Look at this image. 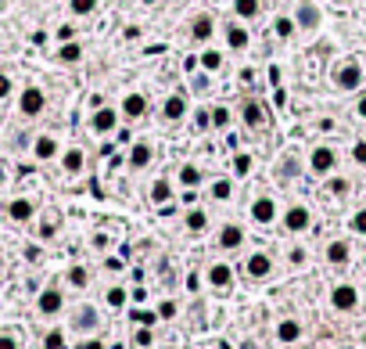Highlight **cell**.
<instances>
[{"label": "cell", "mask_w": 366, "mask_h": 349, "mask_svg": "<svg viewBox=\"0 0 366 349\" xmlns=\"http://www.w3.org/2000/svg\"><path fill=\"white\" fill-rule=\"evenodd\" d=\"M273 335L280 346H298L301 339H306V324H301L298 317H280L276 327H273Z\"/></svg>", "instance_id": "32"}, {"label": "cell", "mask_w": 366, "mask_h": 349, "mask_svg": "<svg viewBox=\"0 0 366 349\" xmlns=\"http://www.w3.org/2000/svg\"><path fill=\"white\" fill-rule=\"evenodd\" d=\"M183 231L190 238H205L212 231V216H208V205H198V202H190L187 209H183Z\"/></svg>", "instance_id": "27"}, {"label": "cell", "mask_w": 366, "mask_h": 349, "mask_svg": "<svg viewBox=\"0 0 366 349\" xmlns=\"http://www.w3.org/2000/svg\"><path fill=\"white\" fill-rule=\"evenodd\" d=\"M51 108V97H47V90H43L40 83H22L18 90H15V115H18V122H36L43 112Z\"/></svg>", "instance_id": "5"}, {"label": "cell", "mask_w": 366, "mask_h": 349, "mask_svg": "<svg viewBox=\"0 0 366 349\" xmlns=\"http://www.w3.org/2000/svg\"><path fill=\"white\" fill-rule=\"evenodd\" d=\"M155 310H158V320H172V317L180 314V306L172 302V299H165V302H158V306H155Z\"/></svg>", "instance_id": "52"}, {"label": "cell", "mask_w": 366, "mask_h": 349, "mask_svg": "<svg viewBox=\"0 0 366 349\" xmlns=\"http://www.w3.org/2000/svg\"><path fill=\"white\" fill-rule=\"evenodd\" d=\"M4 216L8 223H15V227H33L36 216H40V202L29 198V195H15L4 202Z\"/></svg>", "instance_id": "19"}, {"label": "cell", "mask_w": 366, "mask_h": 349, "mask_svg": "<svg viewBox=\"0 0 366 349\" xmlns=\"http://www.w3.org/2000/svg\"><path fill=\"white\" fill-rule=\"evenodd\" d=\"M284 259H288V266H291V270H301V266H306L309 263V249H306V245H288V252H284Z\"/></svg>", "instance_id": "44"}, {"label": "cell", "mask_w": 366, "mask_h": 349, "mask_svg": "<svg viewBox=\"0 0 366 349\" xmlns=\"http://www.w3.org/2000/svg\"><path fill=\"white\" fill-rule=\"evenodd\" d=\"M205 284L215 292V295H230L237 289V270L230 259H212L205 266Z\"/></svg>", "instance_id": "17"}, {"label": "cell", "mask_w": 366, "mask_h": 349, "mask_svg": "<svg viewBox=\"0 0 366 349\" xmlns=\"http://www.w3.org/2000/svg\"><path fill=\"white\" fill-rule=\"evenodd\" d=\"M119 115H122V122L126 127H140V122L155 112V101H151V94L144 90V87H129L122 97H119Z\"/></svg>", "instance_id": "9"}, {"label": "cell", "mask_w": 366, "mask_h": 349, "mask_svg": "<svg viewBox=\"0 0 366 349\" xmlns=\"http://www.w3.org/2000/svg\"><path fill=\"white\" fill-rule=\"evenodd\" d=\"M86 130H90V137L104 140V137H115L122 130V115L115 105H97L90 108V115H86Z\"/></svg>", "instance_id": "13"}, {"label": "cell", "mask_w": 366, "mask_h": 349, "mask_svg": "<svg viewBox=\"0 0 366 349\" xmlns=\"http://www.w3.org/2000/svg\"><path fill=\"white\" fill-rule=\"evenodd\" d=\"M352 119L356 122H366V87L352 97Z\"/></svg>", "instance_id": "51"}, {"label": "cell", "mask_w": 366, "mask_h": 349, "mask_svg": "<svg viewBox=\"0 0 366 349\" xmlns=\"http://www.w3.org/2000/svg\"><path fill=\"white\" fill-rule=\"evenodd\" d=\"M241 274H244L251 284L269 281V277L276 274V256H273L269 249H251V252L244 256V263H241Z\"/></svg>", "instance_id": "16"}, {"label": "cell", "mask_w": 366, "mask_h": 349, "mask_svg": "<svg viewBox=\"0 0 366 349\" xmlns=\"http://www.w3.org/2000/svg\"><path fill=\"white\" fill-rule=\"evenodd\" d=\"M51 40H54V44H72V40H79L76 18H69V22H58V26L51 29Z\"/></svg>", "instance_id": "42"}, {"label": "cell", "mask_w": 366, "mask_h": 349, "mask_svg": "<svg viewBox=\"0 0 366 349\" xmlns=\"http://www.w3.org/2000/svg\"><path fill=\"white\" fill-rule=\"evenodd\" d=\"M58 170L65 177H83L86 173V148L79 145V140H72V145H65L61 155H58Z\"/></svg>", "instance_id": "28"}, {"label": "cell", "mask_w": 366, "mask_h": 349, "mask_svg": "<svg viewBox=\"0 0 366 349\" xmlns=\"http://www.w3.org/2000/svg\"><path fill=\"white\" fill-rule=\"evenodd\" d=\"M349 162L356 170H366V137H356L349 145Z\"/></svg>", "instance_id": "48"}, {"label": "cell", "mask_w": 366, "mask_h": 349, "mask_svg": "<svg viewBox=\"0 0 366 349\" xmlns=\"http://www.w3.org/2000/svg\"><path fill=\"white\" fill-rule=\"evenodd\" d=\"M212 79H215V76L201 72L198 65H190V69H187V83H190L187 90H190L194 97H205V94H212Z\"/></svg>", "instance_id": "39"}, {"label": "cell", "mask_w": 366, "mask_h": 349, "mask_svg": "<svg viewBox=\"0 0 366 349\" xmlns=\"http://www.w3.org/2000/svg\"><path fill=\"white\" fill-rule=\"evenodd\" d=\"M133 349H151L155 346V327H140V324H133Z\"/></svg>", "instance_id": "49"}, {"label": "cell", "mask_w": 366, "mask_h": 349, "mask_svg": "<svg viewBox=\"0 0 366 349\" xmlns=\"http://www.w3.org/2000/svg\"><path fill=\"white\" fill-rule=\"evenodd\" d=\"M8 184H11V159L0 155V191H4Z\"/></svg>", "instance_id": "54"}, {"label": "cell", "mask_w": 366, "mask_h": 349, "mask_svg": "<svg viewBox=\"0 0 366 349\" xmlns=\"http://www.w3.org/2000/svg\"><path fill=\"white\" fill-rule=\"evenodd\" d=\"M65 306H69V299H65V281H47L36 292V317H43V320L61 317Z\"/></svg>", "instance_id": "12"}, {"label": "cell", "mask_w": 366, "mask_h": 349, "mask_svg": "<svg viewBox=\"0 0 366 349\" xmlns=\"http://www.w3.org/2000/svg\"><path fill=\"white\" fill-rule=\"evenodd\" d=\"M104 306L122 314L129 306V289H126V284H108V289H104Z\"/></svg>", "instance_id": "40"}, {"label": "cell", "mask_w": 366, "mask_h": 349, "mask_svg": "<svg viewBox=\"0 0 366 349\" xmlns=\"http://www.w3.org/2000/svg\"><path fill=\"white\" fill-rule=\"evenodd\" d=\"M237 177H230V173H219V177H208V184H205V198L212 202V205H230L233 198H237Z\"/></svg>", "instance_id": "25"}, {"label": "cell", "mask_w": 366, "mask_h": 349, "mask_svg": "<svg viewBox=\"0 0 366 349\" xmlns=\"http://www.w3.org/2000/svg\"><path fill=\"white\" fill-rule=\"evenodd\" d=\"M104 270H108V274H122L126 263H122L119 256H108V259H104Z\"/></svg>", "instance_id": "56"}, {"label": "cell", "mask_w": 366, "mask_h": 349, "mask_svg": "<svg viewBox=\"0 0 366 349\" xmlns=\"http://www.w3.org/2000/svg\"><path fill=\"white\" fill-rule=\"evenodd\" d=\"M334 4H338V8H356L359 0H334Z\"/></svg>", "instance_id": "57"}, {"label": "cell", "mask_w": 366, "mask_h": 349, "mask_svg": "<svg viewBox=\"0 0 366 349\" xmlns=\"http://www.w3.org/2000/svg\"><path fill=\"white\" fill-rule=\"evenodd\" d=\"M43 349H69V339H65L61 327H51V332L43 335Z\"/></svg>", "instance_id": "50"}, {"label": "cell", "mask_w": 366, "mask_h": 349, "mask_svg": "<svg viewBox=\"0 0 366 349\" xmlns=\"http://www.w3.org/2000/svg\"><path fill=\"white\" fill-rule=\"evenodd\" d=\"M280 202L273 191H255L251 198H248V223L251 227H258V231H269V227H276L280 223Z\"/></svg>", "instance_id": "6"}, {"label": "cell", "mask_w": 366, "mask_h": 349, "mask_svg": "<svg viewBox=\"0 0 366 349\" xmlns=\"http://www.w3.org/2000/svg\"><path fill=\"white\" fill-rule=\"evenodd\" d=\"M155 159H158V148H155V140H147V137H137L133 145L126 148V170L133 173V177H144L147 170H155Z\"/></svg>", "instance_id": "15"}, {"label": "cell", "mask_w": 366, "mask_h": 349, "mask_svg": "<svg viewBox=\"0 0 366 349\" xmlns=\"http://www.w3.org/2000/svg\"><path fill=\"white\" fill-rule=\"evenodd\" d=\"M176 202V184H172V173H155L147 184V205L151 209H169Z\"/></svg>", "instance_id": "24"}, {"label": "cell", "mask_w": 366, "mask_h": 349, "mask_svg": "<svg viewBox=\"0 0 366 349\" xmlns=\"http://www.w3.org/2000/svg\"><path fill=\"white\" fill-rule=\"evenodd\" d=\"M0 349H22L18 335H15V332H8V327H4V332H0Z\"/></svg>", "instance_id": "55"}, {"label": "cell", "mask_w": 366, "mask_h": 349, "mask_svg": "<svg viewBox=\"0 0 366 349\" xmlns=\"http://www.w3.org/2000/svg\"><path fill=\"white\" fill-rule=\"evenodd\" d=\"M331 310L334 314H356L359 306H363V292H359V284H352V281H338V284H331Z\"/></svg>", "instance_id": "21"}, {"label": "cell", "mask_w": 366, "mask_h": 349, "mask_svg": "<svg viewBox=\"0 0 366 349\" xmlns=\"http://www.w3.org/2000/svg\"><path fill=\"white\" fill-rule=\"evenodd\" d=\"M65 11L76 22H86V18H94L101 11V0H65Z\"/></svg>", "instance_id": "38"}, {"label": "cell", "mask_w": 366, "mask_h": 349, "mask_svg": "<svg viewBox=\"0 0 366 349\" xmlns=\"http://www.w3.org/2000/svg\"><path fill=\"white\" fill-rule=\"evenodd\" d=\"M158 119H162V127H169V130H180L183 122L190 119V112H194V101H190V94L187 90H169L162 101H158Z\"/></svg>", "instance_id": "8"}, {"label": "cell", "mask_w": 366, "mask_h": 349, "mask_svg": "<svg viewBox=\"0 0 366 349\" xmlns=\"http://www.w3.org/2000/svg\"><path fill=\"white\" fill-rule=\"evenodd\" d=\"M280 231H284L288 238H306L313 227H316V213H313V205L309 202H288V205H280V223H276Z\"/></svg>", "instance_id": "4"}, {"label": "cell", "mask_w": 366, "mask_h": 349, "mask_svg": "<svg viewBox=\"0 0 366 349\" xmlns=\"http://www.w3.org/2000/svg\"><path fill=\"white\" fill-rule=\"evenodd\" d=\"M251 170H255V152H251V148H233V152H230V177L248 180Z\"/></svg>", "instance_id": "35"}, {"label": "cell", "mask_w": 366, "mask_h": 349, "mask_svg": "<svg viewBox=\"0 0 366 349\" xmlns=\"http://www.w3.org/2000/svg\"><path fill=\"white\" fill-rule=\"evenodd\" d=\"M83 58H86L83 40H72V44H54V61H58V65H65V69L83 65Z\"/></svg>", "instance_id": "34"}, {"label": "cell", "mask_w": 366, "mask_h": 349, "mask_svg": "<svg viewBox=\"0 0 366 349\" xmlns=\"http://www.w3.org/2000/svg\"><path fill=\"white\" fill-rule=\"evenodd\" d=\"M194 65H198L201 72H208V76H223L226 72V65H230V54L223 51V47H201V51H194Z\"/></svg>", "instance_id": "26"}, {"label": "cell", "mask_w": 366, "mask_h": 349, "mask_svg": "<svg viewBox=\"0 0 366 349\" xmlns=\"http://www.w3.org/2000/svg\"><path fill=\"white\" fill-rule=\"evenodd\" d=\"M226 11H230V18H241L248 26H258L269 8H266V0H230Z\"/></svg>", "instance_id": "30"}, {"label": "cell", "mask_w": 366, "mask_h": 349, "mask_svg": "<svg viewBox=\"0 0 366 349\" xmlns=\"http://www.w3.org/2000/svg\"><path fill=\"white\" fill-rule=\"evenodd\" d=\"M273 177L280 180V184H291V180H298L301 173H306V159H301V152L298 148H284L276 159H273Z\"/></svg>", "instance_id": "22"}, {"label": "cell", "mask_w": 366, "mask_h": 349, "mask_svg": "<svg viewBox=\"0 0 366 349\" xmlns=\"http://www.w3.org/2000/svg\"><path fill=\"white\" fill-rule=\"evenodd\" d=\"M69 327H72V335H79V339L97 335V332H101V310H97L94 302L76 306V310L69 314Z\"/></svg>", "instance_id": "23"}, {"label": "cell", "mask_w": 366, "mask_h": 349, "mask_svg": "<svg viewBox=\"0 0 366 349\" xmlns=\"http://www.w3.org/2000/svg\"><path fill=\"white\" fill-rule=\"evenodd\" d=\"M248 245V227L241 220H226L215 227V249H219L223 256H233V252H241Z\"/></svg>", "instance_id": "18"}, {"label": "cell", "mask_w": 366, "mask_h": 349, "mask_svg": "<svg viewBox=\"0 0 366 349\" xmlns=\"http://www.w3.org/2000/svg\"><path fill=\"white\" fill-rule=\"evenodd\" d=\"M294 26H298V36H316L323 29V8L316 4V0H294Z\"/></svg>", "instance_id": "20"}, {"label": "cell", "mask_w": 366, "mask_h": 349, "mask_svg": "<svg viewBox=\"0 0 366 349\" xmlns=\"http://www.w3.org/2000/svg\"><path fill=\"white\" fill-rule=\"evenodd\" d=\"M349 234H356V238H366V202H363V205H356V209H352V216H349Z\"/></svg>", "instance_id": "46"}, {"label": "cell", "mask_w": 366, "mask_h": 349, "mask_svg": "<svg viewBox=\"0 0 366 349\" xmlns=\"http://www.w3.org/2000/svg\"><path fill=\"white\" fill-rule=\"evenodd\" d=\"M269 33L280 40V44H291V40L298 36V26H294V18H291V15H284V11H280V15H273Z\"/></svg>", "instance_id": "37"}, {"label": "cell", "mask_w": 366, "mask_h": 349, "mask_svg": "<svg viewBox=\"0 0 366 349\" xmlns=\"http://www.w3.org/2000/svg\"><path fill=\"white\" fill-rule=\"evenodd\" d=\"M301 159H306V177H313V180H327L331 173L341 170V148L334 140H313L301 152Z\"/></svg>", "instance_id": "3"}, {"label": "cell", "mask_w": 366, "mask_h": 349, "mask_svg": "<svg viewBox=\"0 0 366 349\" xmlns=\"http://www.w3.org/2000/svg\"><path fill=\"white\" fill-rule=\"evenodd\" d=\"M15 90H18V83H15V72L0 65V105H8V101H15Z\"/></svg>", "instance_id": "43"}, {"label": "cell", "mask_w": 366, "mask_h": 349, "mask_svg": "<svg viewBox=\"0 0 366 349\" xmlns=\"http://www.w3.org/2000/svg\"><path fill=\"white\" fill-rule=\"evenodd\" d=\"M190 119H194V130H198L201 137H208L212 133V115H208V105H198L190 112Z\"/></svg>", "instance_id": "47"}, {"label": "cell", "mask_w": 366, "mask_h": 349, "mask_svg": "<svg viewBox=\"0 0 366 349\" xmlns=\"http://www.w3.org/2000/svg\"><path fill=\"white\" fill-rule=\"evenodd\" d=\"M172 184H176V191H183V198L190 202L198 191H205L208 173H205V166H201V162L183 159V162H176V170H172Z\"/></svg>", "instance_id": "10"}, {"label": "cell", "mask_w": 366, "mask_h": 349, "mask_svg": "<svg viewBox=\"0 0 366 349\" xmlns=\"http://www.w3.org/2000/svg\"><path fill=\"white\" fill-rule=\"evenodd\" d=\"M129 320L140 324V327H155L158 324V310L155 306H137V310H129Z\"/></svg>", "instance_id": "45"}, {"label": "cell", "mask_w": 366, "mask_h": 349, "mask_svg": "<svg viewBox=\"0 0 366 349\" xmlns=\"http://www.w3.org/2000/svg\"><path fill=\"white\" fill-rule=\"evenodd\" d=\"M233 115H237V127H241L248 137H266L269 127H273V112L258 94H244L233 105Z\"/></svg>", "instance_id": "1"}, {"label": "cell", "mask_w": 366, "mask_h": 349, "mask_svg": "<svg viewBox=\"0 0 366 349\" xmlns=\"http://www.w3.org/2000/svg\"><path fill=\"white\" fill-rule=\"evenodd\" d=\"M331 87L344 97H356L366 87V61L359 54H344L331 65Z\"/></svg>", "instance_id": "2"}, {"label": "cell", "mask_w": 366, "mask_h": 349, "mask_svg": "<svg viewBox=\"0 0 366 349\" xmlns=\"http://www.w3.org/2000/svg\"><path fill=\"white\" fill-rule=\"evenodd\" d=\"M208 115H212V133H230L237 127V115H233V105L230 101H212L208 105Z\"/></svg>", "instance_id": "31"}, {"label": "cell", "mask_w": 366, "mask_h": 349, "mask_svg": "<svg viewBox=\"0 0 366 349\" xmlns=\"http://www.w3.org/2000/svg\"><path fill=\"white\" fill-rule=\"evenodd\" d=\"M61 148H65V140H61L54 130H40V133H33V140H29V159L36 162V166H54L58 155H61Z\"/></svg>", "instance_id": "14"}, {"label": "cell", "mask_w": 366, "mask_h": 349, "mask_svg": "<svg viewBox=\"0 0 366 349\" xmlns=\"http://www.w3.org/2000/svg\"><path fill=\"white\" fill-rule=\"evenodd\" d=\"M323 263L331 270H344L352 263V241L349 238H327V245H323Z\"/></svg>", "instance_id": "29"}, {"label": "cell", "mask_w": 366, "mask_h": 349, "mask_svg": "<svg viewBox=\"0 0 366 349\" xmlns=\"http://www.w3.org/2000/svg\"><path fill=\"white\" fill-rule=\"evenodd\" d=\"M319 184H323V195H327V198H334V202L352 198V191H356L352 177H344V173H331L327 180H319Z\"/></svg>", "instance_id": "33"}, {"label": "cell", "mask_w": 366, "mask_h": 349, "mask_svg": "<svg viewBox=\"0 0 366 349\" xmlns=\"http://www.w3.org/2000/svg\"><path fill=\"white\" fill-rule=\"evenodd\" d=\"M219 44H223L226 54L241 58V54H248V51L255 47V33H251L248 22H241V18H230V15H226L223 22H219Z\"/></svg>", "instance_id": "7"}, {"label": "cell", "mask_w": 366, "mask_h": 349, "mask_svg": "<svg viewBox=\"0 0 366 349\" xmlns=\"http://www.w3.org/2000/svg\"><path fill=\"white\" fill-rule=\"evenodd\" d=\"M215 40H219V18H215L212 11L190 15V22H187V44L194 51H201V47H212Z\"/></svg>", "instance_id": "11"}, {"label": "cell", "mask_w": 366, "mask_h": 349, "mask_svg": "<svg viewBox=\"0 0 366 349\" xmlns=\"http://www.w3.org/2000/svg\"><path fill=\"white\" fill-rule=\"evenodd\" d=\"M72 349H112V346H108V342H101L97 335H86V339H79Z\"/></svg>", "instance_id": "53"}, {"label": "cell", "mask_w": 366, "mask_h": 349, "mask_svg": "<svg viewBox=\"0 0 366 349\" xmlns=\"http://www.w3.org/2000/svg\"><path fill=\"white\" fill-rule=\"evenodd\" d=\"M359 266H363V274H366V252H363V259H359Z\"/></svg>", "instance_id": "58"}, {"label": "cell", "mask_w": 366, "mask_h": 349, "mask_svg": "<svg viewBox=\"0 0 366 349\" xmlns=\"http://www.w3.org/2000/svg\"><path fill=\"white\" fill-rule=\"evenodd\" d=\"M61 234V213L54 216V213H47V216H43L40 223H36V238L43 241V245H47V241H54Z\"/></svg>", "instance_id": "41"}, {"label": "cell", "mask_w": 366, "mask_h": 349, "mask_svg": "<svg viewBox=\"0 0 366 349\" xmlns=\"http://www.w3.org/2000/svg\"><path fill=\"white\" fill-rule=\"evenodd\" d=\"M94 284V270L86 263H72L69 270H65V289H72V292H86Z\"/></svg>", "instance_id": "36"}]
</instances>
